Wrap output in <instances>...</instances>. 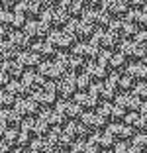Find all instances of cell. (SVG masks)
<instances>
[{
  "mask_svg": "<svg viewBox=\"0 0 147 153\" xmlns=\"http://www.w3.org/2000/svg\"><path fill=\"white\" fill-rule=\"evenodd\" d=\"M65 32L71 33V36L76 39V43H79V41L92 39V36L96 33V30H94L90 24H86L82 18H79V20H71V22L65 26Z\"/></svg>",
  "mask_w": 147,
  "mask_h": 153,
  "instance_id": "obj_1",
  "label": "cell"
},
{
  "mask_svg": "<svg viewBox=\"0 0 147 153\" xmlns=\"http://www.w3.org/2000/svg\"><path fill=\"white\" fill-rule=\"evenodd\" d=\"M49 43L53 45L59 53H71L73 47L76 45V39L65 30H53L51 36H49Z\"/></svg>",
  "mask_w": 147,
  "mask_h": 153,
  "instance_id": "obj_2",
  "label": "cell"
},
{
  "mask_svg": "<svg viewBox=\"0 0 147 153\" xmlns=\"http://www.w3.org/2000/svg\"><path fill=\"white\" fill-rule=\"evenodd\" d=\"M96 112H98V116L102 118V120H106L108 124H120V122L125 120V116H128V112L122 110L116 102H102L96 108Z\"/></svg>",
  "mask_w": 147,
  "mask_h": 153,
  "instance_id": "obj_3",
  "label": "cell"
},
{
  "mask_svg": "<svg viewBox=\"0 0 147 153\" xmlns=\"http://www.w3.org/2000/svg\"><path fill=\"white\" fill-rule=\"evenodd\" d=\"M51 32H53V30H51L43 20H30V22L26 24V27H24V33H26L31 41L33 39H37V41L49 39Z\"/></svg>",
  "mask_w": 147,
  "mask_h": 153,
  "instance_id": "obj_4",
  "label": "cell"
},
{
  "mask_svg": "<svg viewBox=\"0 0 147 153\" xmlns=\"http://www.w3.org/2000/svg\"><path fill=\"white\" fill-rule=\"evenodd\" d=\"M82 20H85L86 24H90L96 32H100V30H108L110 24H112V18L104 12L102 8H98V10H85Z\"/></svg>",
  "mask_w": 147,
  "mask_h": 153,
  "instance_id": "obj_5",
  "label": "cell"
},
{
  "mask_svg": "<svg viewBox=\"0 0 147 153\" xmlns=\"http://www.w3.org/2000/svg\"><path fill=\"white\" fill-rule=\"evenodd\" d=\"M41 20H43V22L47 24L51 30H65V26L71 22V18H69V16L63 12L61 8L45 10V12L41 14Z\"/></svg>",
  "mask_w": 147,
  "mask_h": 153,
  "instance_id": "obj_6",
  "label": "cell"
},
{
  "mask_svg": "<svg viewBox=\"0 0 147 153\" xmlns=\"http://www.w3.org/2000/svg\"><path fill=\"white\" fill-rule=\"evenodd\" d=\"M118 51H120V53L124 55L128 61H135V63H137L139 59H145V57H147V51L143 49V47H141V45H139L135 39L122 41L120 47H118Z\"/></svg>",
  "mask_w": 147,
  "mask_h": 153,
  "instance_id": "obj_7",
  "label": "cell"
},
{
  "mask_svg": "<svg viewBox=\"0 0 147 153\" xmlns=\"http://www.w3.org/2000/svg\"><path fill=\"white\" fill-rule=\"evenodd\" d=\"M90 41H92L100 51H116L118 47H120V41L112 36L108 30H100V32H96Z\"/></svg>",
  "mask_w": 147,
  "mask_h": 153,
  "instance_id": "obj_8",
  "label": "cell"
},
{
  "mask_svg": "<svg viewBox=\"0 0 147 153\" xmlns=\"http://www.w3.org/2000/svg\"><path fill=\"white\" fill-rule=\"evenodd\" d=\"M71 53L76 55V57H80L82 61H86V63H92V61H96V59H98L100 49H98L92 41H79V43L73 47Z\"/></svg>",
  "mask_w": 147,
  "mask_h": 153,
  "instance_id": "obj_9",
  "label": "cell"
},
{
  "mask_svg": "<svg viewBox=\"0 0 147 153\" xmlns=\"http://www.w3.org/2000/svg\"><path fill=\"white\" fill-rule=\"evenodd\" d=\"M57 94L61 100H71V96L79 94L76 88V75H65L61 81H57Z\"/></svg>",
  "mask_w": 147,
  "mask_h": 153,
  "instance_id": "obj_10",
  "label": "cell"
},
{
  "mask_svg": "<svg viewBox=\"0 0 147 153\" xmlns=\"http://www.w3.org/2000/svg\"><path fill=\"white\" fill-rule=\"evenodd\" d=\"M55 108L67 118V122H79L80 118L85 116V110L80 108L75 100H61V102H57Z\"/></svg>",
  "mask_w": 147,
  "mask_h": 153,
  "instance_id": "obj_11",
  "label": "cell"
},
{
  "mask_svg": "<svg viewBox=\"0 0 147 153\" xmlns=\"http://www.w3.org/2000/svg\"><path fill=\"white\" fill-rule=\"evenodd\" d=\"M102 10L114 20H124L125 16H128V12H129V8L122 2V0H104Z\"/></svg>",
  "mask_w": 147,
  "mask_h": 153,
  "instance_id": "obj_12",
  "label": "cell"
},
{
  "mask_svg": "<svg viewBox=\"0 0 147 153\" xmlns=\"http://www.w3.org/2000/svg\"><path fill=\"white\" fill-rule=\"evenodd\" d=\"M39 75L43 76L45 81H61L63 76H65V73L61 71V67H59V63L57 61H41V65H39Z\"/></svg>",
  "mask_w": 147,
  "mask_h": 153,
  "instance_id": "obj_13",
  "label": "cell"
},
{
  "mask_svg": "<svg viewBox=\"0 0 147 153\" xmlns=\"http://www.w3.org/2000/svg\"><path fill=\"white\" fill-rule=\"evenodd\" d=\"M90 94H94L100 102H116L118 90H114L108 82H98V85H92Z\"/></svg>",
  "mask_w": 147,
  "mask_h": 153,
  "instance_id": "obj_14",
  "label": "cell"
},
{
  "mask_svg": "<svg viewBox=\"0 0 147 153\" xmlns=\"http://www.w3.org/2000/svg\"><path fill=\"white\" fill-rule=\"evenodd\" d=\"M116 104L122 110H125L128 114L131 112H139V106H141V100L134 94V92H120L116 98Z\"/></svg>",
  "mask_w": 147,
  "mask_h": 153,
  "instance_id": "obj_15",
  "label": "cell"
},
{
  "mask_svg": "<svg viewBox=\"0 0 147 153\" xmlns=\"http://www.w3.org/2000/svg\"><path fill=\"white\" fill-rule=\"evenodd\" d=\"M14 108H16V112H18L24 120H27V118H37V116H39V112H41L39 106L33 102L31 96H30V98H24V100H18Z\"/></svg>",
  "mask_w": 147,
  "mask_h": 153,
  "instance_id": "obj_16",
  "label": "cell"
},
{
  "mask_svg": "<svg viewBox=\"0 0 147 153\" xmlns=\"http://www.w3.org/2000/svg\"><path fill=\"white\" fill-rule=\"evenodd\" d=\"M22 82H24V86L30 90V94H33V92L43 90V86H45V82H47V81L39 75V71H26Z\"/></svg>",
  "mask_w": 147,
  "mask_h": 153,
  "instance_id": "obj_17",
  "label": "cell"
},
{
  "mask_svg": "<svg viewBox=\"0 0 147 153\" xmlns=\"http://www.w3.org/2000/svg\"><path fill=\"white\" fill-rule=\"evenodd\" d=\"M14 12L22 14V16H26L27 20H41V14H43V10L39 8V6L33 2V0H20V4L16 6V10Z\"/></svg>",
  "mask_w": 147,
  "mask_h": 153,
  "instance_id": "obj_18",
  "label": "cell"
},
{
  "mask_svg": "<svg viewBox=\"0 0 147 153\" xmlns=\"http://www.w3.org/2000/svg\"><path fill=\"white\" fill-rule=\"evenodd\" d=\"M24 118L16 112V108L12 110H2V134H6L8 130H18L22 128Z\"/></svg>",
  "mask_w": 147,
  "mask_h": 153,
  "instance_id": "obj_19",
  "label": "cell"
},
{
  "mask_svg": "<svg viewBox=\"0 0 147 153\" xmlns=\"http://www.w3.org/2000/svg\"><path fill=\"white\" fill-rule=\"evenodd\" d=\"M85 73L92 79L94 85H98V82H106L108 76H110V73H108V69L104 67L102 63H98V61H92V63H88L85 67Z\"/></svg>",
  "mask_w": 147,
  "mask_h": 153,
  "instance_id": "obj_20",
  "label": "cell"
},
{
  "mask_svg": "<svg viewBox=\"0 0 147 153\" xmlns=\"http://www.w3.org/2000/svg\"><path fill=\"white\" fill-rule=\"evenodd\" d=\"M31 51L39 55L41 61H53V59L59 55V51L55 49V47H53L51 43H49V39L36 41V43H33V47H31Z\"/></svg>",
  "mask_w": 147,
  "mask_h": 153,
  "instance_id": "obj_21",
  "label": "cell"
},
{
  "mask_svg": "<svg viewBox=\"0 0 147 153\" xmlns=\"http://www.w3.org/2000/svg\"><path fill=\"white\" fill-rule=\"evenodd\" d=\"M106 131L110 135H114L116 141H125L134 135V130H131L128 124H124V122H120V124H110V126L106 128ZM131 140H134V137H131Z\"/></svg>",
  "mask_w": 147,
  "mask_h": 153,
  "instance_id": "obj_22",
  "label": "cell"
},
{
  "mask_svg": "<svg viewBox=\"0 0 147 153\" xmlns=\"http://www.w3.org/2000/svg\"><path fill=\"white\" fill-rule=\"evenodd\" d=\"M80 122L88 128L90 131H102V128H108V122L98 116V112H85V116L80 118Z\"/></svg>",
  "mask_w": 147,
  "mask_h": 153,
  "instance_id": "obj_23",
  "label": "cell"
},
{
  "mask_svg": "<svg viewBox=\"0 0 147 153\" xmlns=\"http://www.w3.org/2000/svg\"><path fill=\"white\" fill-rule=\"evenodd\" d=\"M8 41L20 51V53H24V51H30L31 47H33V41H31L24 32H12V33H10V37H8Z\"/></svg>",
  "mask_w": 147,
  "mask_h": 153,
  "instance_id": "obj_24",
  "label": "cell"
},
{
  "mask_svg": "<svg viewBox=\"0 0 147 153\" xmlns=\"http://www.w3.org/2000/svg\"><path fill=\"white\" fill-rule=\"evenodd\" d=\"M59 8L67 14L71 20H79V16L82 18V14H85V6L80 4L79 0H63Z\"/></svg>",
  "mask_w": 147,
  "mask_h": 153,
  "instance_id": "obj_25",
  "label": "cell"
},
{
  "mask_svg": "<svg viewBox=\"0 0 147 153\" xmlns=\"http://www.w3.org/2000/svg\"><path fill=\"white\" fill-rule=\"evenodd\" d=\"M2 71H4L12 81H22L24 75H26V69L20 65L18 59H16V61H4V63H2Z\"/></svg>",
  "mask_w": 147,
  "mask_h": 153,
  "instance_id": "obj_26",
  "label": "cell"
},
{
  "mask_svg": "<svg viewBox=\"0 0 147 153\" xmlns=\"http://www.w3.org/2000/svg\"><path fill=\"white\" fill-rule=\"evenodd\" d=\"M18 61H20V65H22L26 71H36V69H39V65H41L39 55L33 53L31 49H30V51H24V53H20Z\"/></svg>",
  "mask_w": 147,
  "mask_h": 153,
  "instance_id": "obj_27",
  "label": "cell"
},
{
  "mask_svg": "<svg viewBox=\"0 0 147 153\" xmlns=\"http://www.w3.org/2000/svg\"><path fill=\"white\" fill-rule=\"evenodd\" d=\"M75 102L79 104L85 112H92L94 108H98V106H100V104H98L100 100H98L94 94H90V92H79V94L75 96Z\"/></svg>",
  "mask_w": 147,
  "mask_h": 153,
  "instance_id": "obj_28",
  "label": "cell"
},
{
  "mask_svg": "<svg viewBox=\"0 0 147 153\" xmlns=\"http://www.w3.org/2000/svg\"><path fill=\"white\" fill-rule=\"evenodd\" d=\"M124 20H128L129 24H134L139 32H145L147 30V12L143 8L141 10H129L128 16H125Z\"/></svg>",
  "mask_w": 147,
  "mask_h": 153,
  "instance_id": "obj_29",
  "label": "cell"
},
{
  "mask_svg": "<svg viewBox=\"0 0 147 153\" xmlns=\"http://www.w3.org/2000/svg\"><path fill=\"white\" fill-rule=\"evenodd\" d=\"M125 73H128L135 82H147V65L143 63V61H137V63L128 65Z\"/></svg>",
  "mask_w": 147,
  "mask_h": 153,
  "instance_id": "obj_30",
  "label": "cell"
},
{
  "mask_svg": "<svg viewBox=\"0 0 147 153\" xmlns=\"http://www.w3.org/2000/svg\"><path fill=\"white\" fill-rule=\"evenodd\" d=\"M31 98H33V102L43 110V108H51L53 104L57 106V98H59V96L51 94V92H47V90H39V92H33Z\"/></svg>",
  "mask_w": 147,
  "mask_h": 153,
  "instance_id": "obj_31",
  "label": "cell"
},
{
  "mask_svg": "<svg viewBox=\"0 0 147 153\" xmlns=\"http://www.w3.org/2000/svg\"><path fill=\"white\" fill-rule=\"evenodd\" d=\"M30 149L36 153H59V149L49 141V137H36V140L31 141Z\"/></svg>",
  "mask_w": 147,
  "mask_h": 153,
  "instance_id": "obj_32",
  "label": "cell"
},
{
  "mask_svg": "<svg viewBox=\"0 0 147 153\" xmlns=\"http://www.w3.org/2000/svg\"><path fill=\"white\" fill-rule=\"evenodd\" d=\"M65 130H67L76 141H79V140H86V135L90 134V130H88V128H86L80 120H79V122H69L67 126H65Z\"/></svg>",
  "mask_w": 147,
  "mask_h": 153,
  "instance_id": "obj_33",
  "label": "cell"
},
{
  "mask_svg": "<svg viewBox=\"0 0 147 153\" xmlns=\"http://www.w3.org/2000/svg\"><path fill=\"white\" fill-rule=\"evenodd\" d=\"M4 90H8V92H10V94H12L16 100H24V98H30V96H31V94H30V90L24 86L22 81H12Z\"/></svg>",
  "mask_w": 147,
  "mask_h": 153,
  "instance_id": "obj_34",
  "label": "cell"
},
{
  "mask_svg": "<svg viewBox=\"0 0 147 153\" xmlns=\"http://www.w3.org/2000/svg\"><path fill=\"white\" fill-rule=\"evenodd\" d=\"M92 140L96 141V143L100 145L104 151H110V149H114V147H116V143H118V141L114 140V135H110L108 131H98V134L92 135Z\"/></svg>",
  "mask_w": 147,
  "mask_h": 153,
  "instance_id": "obj_35",
  "label": "cell"
},
{
  "mask_svg": "<svg viewBox=\"0 0 147 153\" xmlns=\"http://www.w3.org/2000/svg\"><path fill=\"white\" fill-rule=\"evenodd\" d=\"M124 67H128V59H125L120 51H114V53H112V57H110V65H108V69L118 73L120 69H124Z\"/></svg>",
  "mask_w": 147,
  "mask_h": 153,
  "instance_id": "obj_36",
  "label": "cell"
},
{
  "mask_svg": "<svg viewBox=\"0 0 147 153\" xmlns=\"http://www.w3.org/2000/svg\"><path fill=\"white\" fill-rule=\"evenodd\" d=\"M18 57H20V51L16 49L10 41H4V43H2V59H4V61H16Z\"/></svg>",
  "mask_w": 147,
  "mask_h": 153,
  "instance_id": "obj_37",
  "label": "cell"
},
{
  "mask_svg": "<svg viewBox=\"0 0 147 153\" xmlns=\"http://www.w3.org/2000/svg\"><path fill=\"white\" fill-rule=\"evenodd\" d=\"M92 79H90L86 73H80V75H76V88H79V92H90V88H92Z\"/></svg>",
  "mask_w": 147,
  "mask_h": 153,
  "instance_id": "obj_38",
  "label": "cell"
},
{
  "mask_svg": "<svg viewBox=\"0 0 147 153\" xmlns=\"http://www.w3.org/2000/svg\"><path fill=\"white\" fill-rule=\"evenodd\" d=\"M135 85H137V82H135L128 73L120 75V90H122V92H129L131 88H135ZM131 92H134V90H131Z\"/></svg>",
  "mask_w": 147,
  "mask_h": 153,
  "instance_id": "obj_39",
  "label": "cell"
},
{
  "mask_svg": "<svg viewBox=\"0 0 147 153\" xmlns=\"http://www.w3.org/2000/svg\"><path fill=\"white\" fill-rule=\"evenodd\" d=\"M16 102H18V100L14 98L8 90H2V94H0V104H2V110H12V106H16Z\"/></svg>",
  "mask_w": 147,
  "mask_h": 153,
  "instance_id": "obj_40",
  "label": "cell"
},
{
  "mask_svg": "<svg viewBox=\"0 0 147 153\" xmlns=\"http://www.w3.org/2000/svg\"><path fill=\"white\" fill-rule=\"evenodd\" d=\"M18 134H20V130H8L6 134H2V135H4L2 143L8 145V147H14V145H18Z\"/></svg>",
  "mask_w": 147,
  "mask_h": 153,
  "instance_id": "obj_41",
  "label": "cell"
},
{
  "mask_svg": "<svg viewBox=\"0 0 147 153\" xmlns=\"http://www.w3.org/2000/svg\"><path fill=\"white\" fill-rule=\"evenodd\" d=\"M33 2L45 12V10H51V8H59L63 0H33Z\"/></svg>",
  "mask_w": 147,
  "mask_h": 153,
  "instance_id": "obj_42",
  "label": "cell"
},
{
  "mask_svg": "<svg viewBox=\"0 0 147 153\" xmlns=\"http://www.w3.org/2000/svg\"><path fill=\"white\" fill-rule=\"evenodd\" d=\"M134 94L137 96L141 102H147V82H137L134 88Z\"/></svg>",
  "mask_w": 147,
  "mask_h": 153,
  "instance_id": "obj_43",
  "label": "cell"
},
{
  "mask_svg": "<svg viewBox=\"0 0 147 153\" xmlns=\"http://www.w3.org/2000/svg\"><path fill=\"white\" fill-rule=\"evenodd\" d=\"M131 143H134V145H137V147L141 149L143 153H145V151H147V134H137V135H134Z\"/></svg>",
  "mask_w": 147,
  "mask_h": 153,
  "instance_id": "obj_44",
  "label": "cell"
},
{
  "mask_svg": "<svg viewBox=\"0 0 147 153\" xmlns=\"http://www.w3.org/2000/svg\"><path fill=\"white\" fill-rule=\"evenodd\" d=\"M79 2L85 6V10H98V8H102L104 0H79Z\"/></svg>",
  "mask_w": 147,
  "mask_h": 153,
  "instance_id": "obj_45",
  "label": "cell"
},
{
  "mask_svg": "<svg viewBox=\"0 0 147 153\" xmlns=\"http://www.w3.org/2000/svg\"><path fill=\"white\" fill-rule=\"evenodd\" d=\"M86 149H88V140H79L75 145H73L71 151L73 153H86Z\"/></svg>",
  "mask_w": 147,
  "mask_h": 153,
  "instance_id": "obj_46",
  "label": "cell"
},
{
  "mask_svg": "<svg viewBox=\"0 0 147 153\" xmlns=\"http://www.w3.org/2000/svg\"><path fill=\"white\" fill-rule=\"evenodd\" d=\"M122 2H124L129 10H139V6L145 8V4H147V0H122Z\"/></svg>",
  "mask_w": 147,
  "mask_h": 153,
  "instance_id": "obj_47",
  "label": "cell"
},
{
  "mask_svg": "<svg viewBox=\"0 0 147 153\" xmlns=\"http://www.w3.org/2000/svg\"><path fill=\"white\" fill-rule=\"evenodd\" d=\"M2 26H10L12 27V20H14V12H10V10H2Z\"/></svg>",
  "mask_w": 147,
  "mask_h": 153,
  "instance_id": "obj_48",
  "label": "cell"
},
{
  "mask_svg": "<svg viewBox=\"0 0 147 153\" xmlns=\"http://www.w3.org/2000/svg\"><path fill=\"white\" fill-rule=\"evenodd\" d=\"M114 151H116V153H129V143H125V141H118L116 147H114Z\"/></svg>",
  "mask_w": 147,
  "mask_h": 153,
  "instance_id": "obj_49",
  "label": "cell"
},
{
  "mask_svg": "<svg viewBox=\"0 0 147 153\" xmlns=\"http://www.w3.org/2000/svg\"><path fill=\"white\" fill-rule=\"evenodd\" d=\"M18 4H20V0H2V10H10V8L16 10Z\"/></svg>",
  "mask_w": 147,
  "mask_h": 153,
  "instance_id": "obj_50",
  "label": "cell"
},
{
  "mask_svg": "<svg viewBox=\"0 0 147 153\" xmlns=\"http://www.w3.org/2000/svg\"><path fill=\"white\" fill-rule=\"evenodd\" d=\"M14 153H36V151H31V149H18V151H14Z\"/></svg>",
  "mask_w": 147,
  "mask_h": 153,
  "instance_id": "obj_51",
  "label": "cell"
},
{
  "mask_svg": "<svg viewBox=\"0 0 147 153\" xmlns=\"http://www.w3.org/2000/svg\"><path fill=\"white\" fill-rule=\"evenodd\" d=\"M102 153H116V151H114V149H110V151H102Z\"/></svg>",
  "mask_w": 147,
  "mask_h": 153,
  "instance_id": "obj_52",
  "label": "cell"
},
{
  "mask_svg": "<svg viewBox=\"0 0 147 153\" xmlns=\"http://www.w3.org/2000/svg\"><path fill=\"white\" fill-rule=\"evenodd\" d=\"M59 153H73V151H59Z\"/></svg>",
  "mask_w": 147,
  "mask_h": 153,
  "instance_id": "obj_53",
  "label": "cell"
},
{
  "mask_svg": "<svg viewBox=\"0 0 147 153\" xmlns=\"http://www.w3.org/2000/svg\"><path fill=\"white\" fill-rule=\"evenodd\" d=\"M143 63H145V65H147V57H145V59H143Z\"/></svg>",
  "mask_w": 147,
  "mask_h": 153,
  "instance_id": "obj_54",
  "label": "cell"
},
{
  "mask_svg": "<svg viewBox=\"0 0 147 153\" xmlns=\"http://www.w3.org/2000/svg\"><path fill=\"white\" fill-rule=\"evenodd\" d=\"M143 10H145V12H147V4H145V8H143Z\"/></svg>",
  "mask_w": 147,
  "mask_h": 153,
  "instance_id": "obj_55",
  "label": "cell"
},
{
  "mask_svg": "<svg viewBox=\"0 0 147 153\" xmlns=\"http://www.w3.org/2000/svg\"><path fill=\"white\" fill-rule=\"evenodd\" d=\"M145 153H147V151H145Z\"/></svg>",
  "mask_w": 147,
  "mask_h": 153,
  "instance_id": "obj_56",
  "label": "cell"
}]
</instances>
